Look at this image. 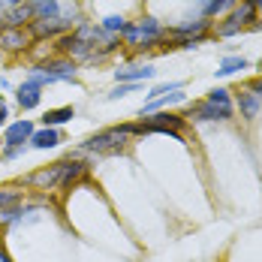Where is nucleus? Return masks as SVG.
<instances>
[{
  "label": "nucleus",
  "mask_w": 262,
  "mask_h": 262,
  "mask_svg": "<svg viewBox=\"0 0 262 262\" xmlns=\"http://www.w3.org/2000/svg\"><path fill=\"white\" fill-rule=\"evenodd\" d=\"M190 118H199V121H229L232 118V112H226V108H220V105L214 103H199L190 108Z\"/></svg>",
  "instance_id": "nucleus-7"
},
{
  "label": "nucleus",
  "mask_w": 262,
  "mask_h": 262,
  "mask_svg": "<svg viewBox=\"0 0 262 262\" xmlns=\"http://www.w3.org/2000/svg\"><path fill=\"white\" fill-rule=\"evenodd\" d=\"M27 3L33 9V21L36 18H57V12H60L57 0H27Z\"/></svg>",
  "instance_id": "nucleus-13"
},
{
  "label": "nucleus",
  "mask_w": 262,
  "mask_h": 262,
  "mask_svg": "<svg viewBox=\"0 0 262 262\" xmlns=\"http://www.w3.org/2000/svg\"><path fill=\"white\" fill-rule=\"evenodd\" d=\"M238 105H241V118L253 121L256 112H259V94H253V91H241V94H238Z\"/></svg>",
  "instance_id": "nucleus-12"
},
{
  "label": "nucleus",
  "mask_w": 262,
  "mask_h": 262,
  "mask_svg": "<svg viewBox=\"0 0 262 262\" xmlns=\"http://www.w3.org/2000/svg\"><path fill=\"white\" fill-rule=\"evenodd\" d=\"M21 3H27V0H0V9H15V6H21Z\"/></svg>",
  "instance_id": "nucleus-26"
},
{
  "label": "nucleus",
  "mask_w": 262,
  "mask_h": 262,
  "mask_svg": "<svg viewBox=\"0 0 262 262\" xmlns=\"http://www.w3.org/2000/svg\"><path fill=\"white\" fill-rule=\"evenodd\" d=\"M6 118H9V108H6V103H3V100H0V127L6 124Z\"/></svg>",
  "instance_id": "nucleus-27"
},
{
  "label": "nucleus",
  "mask_w": 262,
  "mask_h": 262,
  "mask_svg": "<svg viewBox=\"0 0 262 262\" xmlns=\"http://www.w3.org/2000/svg\"><path fill=\"white\" fill-rule=\"evenodd\" d=\"M253 15H256V9H253V6H247V3H241V9H235V12L226 18V25H220V36H232V33L241 30V27L247 25Z\"/></svg>",
  "instance_id": "nucleus-6"
},
{
  "label": "nucleus",
  "mask_w": 262,
  "mask_h": 262,
  "mask_svg": "<svg viewBox=\"0 0 262 262\" xmlns=\"http://www.w3.org/2000/svg\"><path fill=\"white\" fill-rule=\"evenodd\" d=\"M39 88L36 84H30V81H25L21 88H18V105L21 108H33V105H39Z\"/></svg>",
  "instance_id": "nucleus-15"
},
{
  "label": "nucleus",
  "mask_w": 262,
  "mask_h": 262,
  "mask_svg": "<svg viewBox=\"0 0 262 262\" xmlns=\"http://www.w3.org/2000/svg\"><path fill=\"white\" fill-rule=\"evenodd\" d=\"M3 88H6V79H0V91H3Z\"/></svg>",
  "instance_id": "nucleus-30"
},
{
  "label": "nucleus",
  "mask_w": 262,
  "mask_h": 262,
  "mask_svg": "<svg viewBox=\"0 0 262 262\" xmlns=\"http://www.w3.org/2000/svg\"><path fill=\"white\" fill-rule=\"evenodd\" d=\"M160 25L157 18H142L139 25H127V30H124V39L130 42V46H136V49H148L151 42H157L160 39Z\"/></svg>",
  "instance_id": "nucleus-1"
},
{
  "label": "nucleus",
  "mask_w": 262,
  "mask_h": 262,
  "mask_svg": "<svg viewBox=\"0 0 262 262\" xmlns=\"http://www.w3.org/2000/svg\"><path fill=\"white\" fill-rule=\"evenodd\" d=\"M157 76V70L154 67H127V70H118L115 73V79L124 81V84H136V81H148Z\"/></svg>",
  "instance_id": "nucleus-10"
},
{
  "label": "nucleus",
  "mask_w": 262,
  "mask_h": 262,
  "mask_svg": "<svg viewBox=\"0 0 262 262\" xmlns=\"http://www.w3.org/2000/svg\"><path fill=\"white\" fill-rule=\"evenodd\" d=\"M103 30L105 33H124L127 30V21L121 15H108V18H103Z\"/></svg>",
  "instance_id": "nucleus-20"
},
{
  "label": "nucleus",
  "mask_w": 262,
  "mask_h": 262,
  "mask_svg": "<svg viewBox=\"0 0 262 262\" xmlns=\"http://www.w3.org/2000/svg\"><path fill=\"white\" fill-rule=\"evenodd\" d=\"M244 3H247V6H253V9H256V6H262V0H244Z\"/></svg>",
  "instance_id": "nucleus-29"
},
{
  "label": "nucleus",
  "mask_w": 262,
  "mask_h": 262,
  "mask_svg": "<svg viewBox=\"0 0 262 262\" xmlns=\"http://www.w3.org/2000/svg\"><path fill=\"white\" fill-rule=\"evenodd\" d=\"M9 205H18V196L12 190H0V208H9Z\"/></svg>",
  "instance_id": "nucleus-24"
},
{
  "label": "nucleus",
  "mask_w": 262,
  "mask_h": 262,
  "mask_svg": "<svg viewBox=\"0 0 262 262\" xmlns=\"http://www.w3.org/2000/svg\"><path fill=\"white\" fill-rule=\"evenodd\" d=\"M73 25V21H67V18H36V21H30V36L33 39H46V36H54V33H60V30H67V27Z\"/></svg>",
  "instance_id": "nucleus-4"
},
{
  "label": "nucleus",
  "mask_w": 262,
  "mask_h": 262,
  "mask_svg": "<svg viewBox=\"0 0 262 262\" xmlns=\"http://www.w3.org/2000/svg\"><path fill=\"white\" fill-rule=\"evenodd\" d=\"M136 91V84H118L112 94H108V100H121V97H127V94H133Z\"/></svg>",
  "instance_id": "nucleus-25"
},
{
  "label": "nucleus",
  "mask_w": 262,
  "mask_h": 262,
  "mask_svg": "<svg viewBox=\"0 0 262 262\" xmlns=\"http://www.w3.org/2000/svg\"><path fill=\"white\" fill-rule=\"evenodd\" d=\"M76 118V108L73 105H63V108H49L46 115H42V124L46 127H60V124H67V121H73Z\"/></svg>",
  "instance_id": "nucleus-11"
},
{
  "label": "nucleus",
  "mask_w": 262,
  "mask_h": 262,
  "mask_svg": "<svg viewBox=\"0 0 262 262\" xmlns=\"http://www.w3.org/2000/svg\"><path fill=\"white\" fill-rule=\"evenodd\" d=\"M205 27H208V21H193V25H184V27H178L175 33H178V36H187V33H202Z\"/></svg>",
  "instance_id": "nucleus-23"
},
{
  "label": "nucleus",
  "mask_w": 262,
  "mask_h": 262,
  "mask_svg": "<svg viewBox=\"0 0 262 262\" xmlns=\"http://www.w3.org/2000/svg\"><path fill=\"white\" fill-rule=\"evenodd\" d=\"M57 142H60V133L54 130V127H46V130H39V133L30 136V145H33V148H42V151H46V148H54Z\"/></svg>",
  "instance_id": "nucleus-14"
},
{
  "label": "nucleus",
  "mask_w": 262,
  "mask_h": 262,
  "mask_svg": "<svg viewBox=\"0 0 262 262\" xmlns=\"http://www.w3.org/2000/svg\"><path fill=\"white\" fill-rule=\"evenodd\" d=\"M169 91H181V81H169V84H157L148 97L151 100H157V97H163V94H169Z\"/></svg>",
  "instance_id": "nucleus-22"
},
{
  "label": "nucleus",
  "mask_w": 262,
  "mask_h": 262,
  "mask_svg": "<svg viewBox=\"0 0 262 262\" xmlns=\"http://www.w3.org/2000/svg\"><path fill=\"white\" fill-rule=\"evenodd\" d=\"M229 6H235V0H208V3H205V12H208V15H217V12H223V9H229Z\"/></svg>",
  "instance_id": "nucleus-21"
},
{
  "label": "nucleus",
  "mask_w": 262,
  "mask_h": 262,
  "mask_svg": "<svg viewBox=\"0 0 262 262\" xmlns=\"http://www.w3.org/2000/svg\"><path fill=\"white\" fill-rule=\"evenodd\" d=\"M25 21H33V9H30V3H21V6H15V9L6 12V25L18 27V25H25Z\"/></svg>",
  "instance_id": "nucleus-16"
},
{
  "label": "nucleus",
  "mask_w": 262,
  "mask_h": 262,
  "mask_svg": "<svg viewBox=\"0 0 262 262\" xmlns=\"http://www.w3.org/2000/svg\"><path fill=\"white\" fill-rule=\"evenodd\" d=\"M124 142H127V133H124V127H118V130H105V133H100V136H94V139H88V142H84V151L121 154V151H124Z\"/></svg>",
  "instance_id": "nucleus-2"
},
{
  "label": "nucleus",
  "mask_w": 262,
  "mask_h": 262,
  "mask_svg": "<svg viewBox=\"0 0 262 262\" xmlns=\"http://www.w3.org/2000/svg\"><path fill=\"white\" fill-rule=\"evenodd\" d=\"M39 73H46V76H52L54 81L60 79H73V73H76V63L73 60H46L42 67H36Z\"/></svg>",
  "instance_id": "nucleus-9"
},
{
  "label": "nucleus",
  "mask_w": 262,
  "mask_h": 262,
  "mask_svg": "<svg viewBox=\"0 0 262 262\" xmlns=\"http://www.w3.org/2000/svg\"><path fill=\"white\" fill-rule=\"evenodd\" d=\"M172 103H184V94H181V91H172L169 97L163 94V97H157V100H151V103L142 108V115H151L154 108H163V105H172Z\"/></svg>",
  "instance_id": "nucleus-17"
},
{
  "label": "nucleus",
  "mask_w": 262,
  "mask_h": 262,
  "mask_svg": "<svg viewBox=\"0 0 262 262\" xmlns=\"http://www.w3.org/2000/svg\"><path fill=\"white\" fill-rule=\"evenodd\" d=\"M250 91H253V94H262V79L253 81V84H250Z\"/></svg>",
  "instance_id": "nucleus-28"
},
{
  "label": "nucleus",
  "mask_w": 262,
  "mask_h": 262,
  "mask_svg": "<svg viewBox=\"0 0 262 262\" xmlns=\"http://www.w3.org/2000/svg\"><path fill=\"white\" fill-rule=\"evenodd\" d=\"M30 136H33V124L25 118V121H15V124L6 127L3 142H6V148H25V142H30Z\"/></svg>",
  "instance_id": "nucleus-5"
},
{
  "label": "nucleus",
  "mask_w": 262,
  "mask_h": 262,
  "mask_svg": "<svg viewBox=\"0 0 262 262\" xmlns=\"http://www.w3.org/2000/svg\"><path fill=\"white\" fill-rule=\"evenodd\" d=\"M27 46H30V36L18 27H9V30L0 33V49H6V52H21Z\"/></svg>",
  "instance_id": "nucleus-8"
},
{
  "label": "nucleus",
  "mask_w": 262,
  "mask_h": 262,
  "mask_svg": "<svg viewBox=\"0 0 262 262\" xmlns=\"http://www.w3.org/2000/svg\"><path fill=\"white\" fill-rule=\"evenodd\" d=\"M208 103L220 105V108H226V112H232V100H229V91H223V88H214L208 94Z\"/></svg>",
  "instance_id": "nucleus-19"
},
{
  "label": "nucleus",
  "mask_w": 262,
  "mask_h": 262,
  "mask_svg": "<svg viewBox=\"0 0 262 262\" xmlns=\"http://www.w3.org/2000/svg\"><path fill=\"white\" fill-rule=\"evenodd\" d=\"M238 70H247V60H244V57H223L217 76H232V73H238Z\"/></svg>",
  "instance_id": "nucleus-18"
},
{
  "label": "nucleus",
  "mask_w": 262,
  "mask_h": 262,
  "mask_svg": "<svg viewBox=\"0 0 262 262\" xmlns=\"http://www.w3.org/2000/svg\"><path fill=\"white\" fill-rule=\"evenodd\" d=\"M63 169H67V163H54V166H46V169H39V172L27 175V184H30V187H42V190H52L54 184H60V178H63Z\"/></svg>",
  "instance_id": "nucleus-3"
}]
</instances>
